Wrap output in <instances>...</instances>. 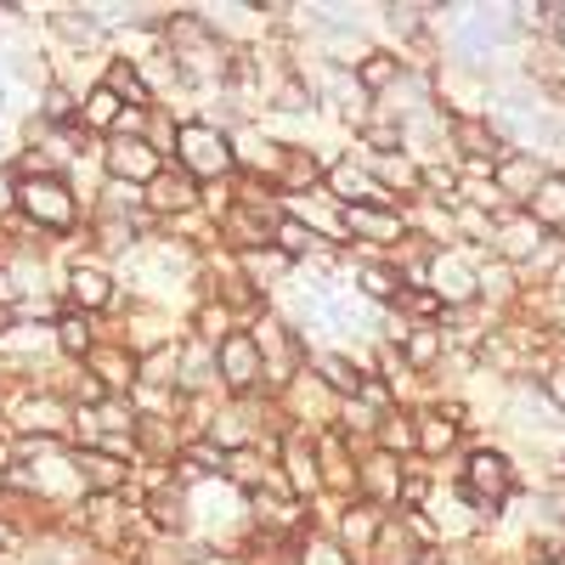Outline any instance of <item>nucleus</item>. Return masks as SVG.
I'll return each instance as SVG.
<instances>
[{
	"label": "nucleus",
	"instance_id": "obj_5",
	"mask_svg": "<svg viewBox=\"0 0 565 565\" xmlns=\"http://www.w3.org/2000/svg\"><path fill=\"white\" fill-rule=\"evenodd\" d=\"M498 181L514 186V199H526L521 186H537V181H543V164H537V159H509V164L498 170Z\"/></svg>",
	"mask_w": 565,
	"mask_h": 565
},
{
	"label": "nucleus",
	"instance_id": "obj_1",
	"mask_svg": "<svg viewBox=\"0 0 565 565\" xmlns=\"http://www.w3.org/2000/svg\"><path fill=\"white\" fill-rule=\"evenodd\" d=\"M463 492L492 509V503L509 492V463H503L498 452H476V458H469V481H463Z\"/></svg>",
	"mask_w": 565,
	"mask_h": 565
},
{
	"label": "nucleus",
	"instance_id": "obj_3",
	"mask_svg": "<svg viewBox=\"0 0 565 565\" xmlns=\"http://www.w3.org/2000/svg\"><path fill=\"white\" fill-rule=\"evenodd\" d=\"M221 356H226V380H232V385H249V380H255L260 351H255L244 334H238V340H226V345H221Z\"/></svg>",
	"mask_w": 565,
	"mask_h": 565
},
{
	"label": "nucleus",
	"instance_id": "obj_15",
	"mask_svg": "<svg viewBox=\"0 0 565 565\" xmlns=\"http://www.w3.org/2000/svg\"><path fill=\"white\" fill-rule=\"evenodd\" d=\"M0 204H7V181H0Z\"/></svg>",
	"mask_w": 565,
	"mask_h": 565
},
{
	"label": "nucleus",
	"instance_id": "obj_10",
	"mask_svg": "<svg viewBox=\"0 0 565 565\" xmlns=\"http://www.w3.org/2000/svg\"><path fill=\"white\" fill-rule=\"evenodd\" d=\"M391 74H396V63H391V57H367V63H362V79H367V85H385Z\"/></svg>",
	"mask_w": 565,
	"mask_h": 565
},
{
	"label": "nucleus",
	"instance_id": "obj_8",
	"mask_svg": "<svg viewBox=\"0 0 565 565\" xmlns=\"http://www.w3.org/2000/svg\"><path fill=\"white\" fill-rule=\"evenodd\" d=\"M322 373H328V385H334V391H356V385H362V380H356V367H345L340 356H328Z\"/></svg>",
	"mask_w": 565,
	"mask_h": 565
},
{
	"label": "nucleus",
	"instance_id": "obj_7",
	"mask_svg": "<svg viewBox=\"0 0 565 565\" xmlns=\"http://www.w3.org/2000/svg\"><path fill=\"white\" fill-rule=\"evenodd\" d=\"M458 141H463L476 159H481V153H487V159L498 153V136H492V130H476V125H458Z\"/></svg>",
	"mask_w": 565,
	"mask_h": 565
},
{
	"label": "nucleus",
	"instance_id": "obj_4",
	"mask_svg": "<svg viewBox=\"0 0 565 565\" xmlns=\"http://www.w3.org/2000/svg\"><path fill=\"white\" fill-rule=\"evenodd\" d=\"M345 226L367 232V238H402V221H391V215H373V210H345Z\"/></svg>",
	"mask_w": 565,
	"mask_h": 565
},
{
	"label": "nucleus",
	"instance_id": "obj_9",
	"mask_svg": "<svg viewBox=\"0 0 565 565\" xmlns=\"http://www.w3.org/2000/svg\"><path fill=\"white\" fill-rule=\"evenodd\" d=\"M153 199H159V204H175V210H181V204H186V199H193V193H186V181H181V175H175V181L164 175V181H159V193H153Z\"/></svg>",
	"mask_w": 565,
	"mask_h": 565
},
{
	"label": "nucleus",
	"instance_id": "obj_13",
	"mask_svg": "<svg viewBox=\"0 0 565 565\" xmlns=\"http://www.w3.org/2000/svg\"><path fill=\"white\" fill-rule=\"evenodd\" d=\"M436 356V334H418L413 340V362H430Z\"/></svg>",
	"mask_w": 565,
	"mask_h": 565
},
{
	"label": "nucleus",
	"instance_id": "obj_2",
	"mask_svg": "<svg viewBox=\"0 0 565 565\" xmlns=\"http://www.w3.org/2000/svg\"><path fill=\"white\" fill-rule=\"evenodd\" d=\"M181 148H186V164H199V170H226V164H232L226 141H221L215 130H204V125L181 130Z\"/></svg>",
	"mask_w": 565,
	"mask_h": 565
},
{
	"label": "nucleus",
	"instance_id": "obj_6",
	"mask_svg": "<svg viewBox=\"0 0 565 565\" xmlns=\"http://www.w3.org/2000/svg\"><path fill=\"white\" fill-rule=\"evenodd\" d=\"M57 193H63V186H52V181H40V186H29V210L40 204V215H45V221H63V215H68V204H63Z\"/></svg>",
	"mask_w": 565,
	"mask_h": 565
},
{
	"label": "nucleus",
	"instance_id": "obj_11",
	"mask_svg": "<svg viewBox=\"0 0 565 565\" xmlns=\"http://www.w3.org/2000/svg\"><path fill=\"white\" fill-rule=\"evenodd\" d=\"M452 441V424H424V447H447Z\"/></svg>",
	"mask_w": 565,
	"mask_h": 565
},
{
	"label": "nucleus",
	"instance_id": "obj_12",
	"mask_svg": "<svg viewBox=\"0 0 565 565\" xmlns=\"http://www.w3.org/2000/svg\"><path fill=\"white\" fill-rule=\"evenodd\" d=\"M63 345L68 351H85V322H74V317L63 322Z\"/></svg>",
	"mask_w": 565,
	"mask_h": 565
},
{
	"label": "nucleus",
	"instance_id": "obj_14",
	"mask_svg": "<svg viewBox=\"0 0 565 565\" xmlns=\"http://www.w3.org/2000/svg\"><path fill=\"white\" fill-rule=\"evenodd\" d=\"M548 391H554V402L565 407V380H548Z\"/></svg>",
	"mask_w": 565,
	"mask_h": 565
}]
</instances>
